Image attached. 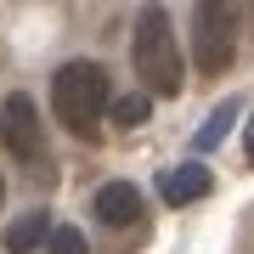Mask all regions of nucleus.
<instances>
[{
	"instance_id": "0eeeda50",
	"label": "nucleus",
	"mask_w": 254,
	"mask_h": 254,
	"mask_svg": "<svg viewBox=\"0 0 254 254\" xmlns=\"http://www.w3.org/2000/svg\"><path fill=\"white\" fill-rule=\"evenodd\" d=\"M51 237V220L46 215H23V220H11V232H6V249L11 254H28V249H40Z\"/></svg>"
},
{
	"instance_id": "423d86ee",
	"label": "nucleus",
	"mask_w": 254,
	"mask_h": 254,
	"mask_svg": "<svg viewBox=\"0 0 254 254\" xmlns=\"http://www.w3.org/2000/svg\"><path fill=\"white\" fill-rule=\"evenodd\" d=\"M209 187H215V175H209V164H198V158H192V164H181V170H170V175L158 181L164 203H175V209H181V203L209 198Z\"/></svg>"
},
{
	"instance_id": "9d476101",
	"label": "nucleus",
	"mask_w": 254,
	"mask_h": 254,
	"mask_svg": "<svg viewBox=\"0 0 254 254\" xmlns=\"http://www.w3.org/2000/svg\"><path fill=\"white\" fill-rule=\"evenodd\" d=\"M51 254H85V232L79 226H51Z\"/></svg>"
},
{
	"instance_id": "7ed1b4c3",
	"label": "nucleus",
	"mask_w": 254,
	"mask_h": 254,
	"mask_svg": "<svg viewBox=\"0 0 254 254\" xmlns=\"http://www.w3.org/2000/svg\"><path fill=\"white\" fill-rule=\"evenodd\" d=\"M237 51V0H192V63L220 73Z\"/></svg>"
},
{
	"instance_id": "39448f33",
	"label": "nucleus",
	"mask_w": 254,
	"mask_h": 254,
	"mask_svg": "<svg viewBox=\"0 0 254 254\" xmlns=\"http://www.w3.org/2000/svg\"><path fill=\"white\" fill-rule=\"evenodd\" d=\"M91 209H96L102 226H136V220H141V192L130 187V181H108V187L96 192Z\"/></svg>"
},
{
	"instance_id": "9b49d317",
	"label": "nucleus",
	"mask_w": 254,
	"mask_h": 254,
	"mask_svg": "<svg viewBox=\"0 0 254 254\" xmlns=\"http://www.w3.org/2000/svg\"><path fill=\"white\" fill-rule=\"evenodd\" d=\"M249 153H254V125H249Z\"/></svg>"
},
{
	"instance_id": "f03ea898",
	"label": "nucleus",
	"mask_w": 254,
	"mask_h": 254,
	"mask_svg": "<svg viewBox=\"0 0 254 254\" xmlns=\"http://www.w3.org/2000/svg\"><path fill=\"white\" fill-rule=\"evenodd\" d=\"M51 108H57V119H63V130H73V136H96L102 113L113 108L102 63H63L57 79H51Z\"/></svg>"
},
{
	"instance_id": "20e7f679",
	"label": "nucleus",
	"mask_w": 254,
	"mask_h": 254,
	"mask_svg": "<svg viewBox=\"0 0 254 254\" xmlns=\"http://www.w3.org/2000/svg\"><path fill=\"white\" fill-rule=\"evenodd\" d=\"M0 141L11 147L23 164L28 158H40V108H34V96H6V108H0Z\"/></svg>"
},
{
	"instance_id": "6e6552de",
	"label": "nucleus",
	"mask_w": 254,
	"mask_h": 254,
	"mask_svg": "<svg viewBox=\"0 0 254 254\" xmlns=\"http://www.w3.org/2000/svg\"><path fill=\"white\" fill-rule=\"evenodd\" d=\"M237 125V102H220L215 113H209V125L198 130V153H209V147H220V136Z\"/></svg>"
},
{
	"instance_id": "1a4fd4ad",
	"label": "nucleus",
	"mask_w": 254,
	"mask_h": 254,
	"mask_svg": "<svg viewBox=\"0 0 254 254\" xmlns=\"http://www.w3.org/2000/svg\"><path fill=\"white\" fill-rule=\"evenodd\" d=\"M108 113H113V125L136 130V125H147V113H153V96H119Z\"/></svg>"
},
{
	"instance_id": "f257e3e1",
	"label": "nucleus",
	"mask_w": 254,
	"mask_h": 254,
	"mask_svg": "<svg viewBox=\"0 0 254 254\" xmlns=\"http://www.w3.org/2000/svg\"><path fill=\"white\" fill-rule=\"evenodd\" d=\"M130 68L147 85V96H181L187 73H181V46H175V28L164 6H141L136 28H130Z\"/></svg>"
}]
</instances>
